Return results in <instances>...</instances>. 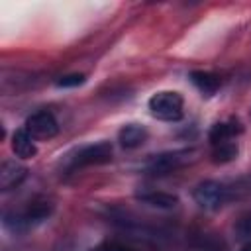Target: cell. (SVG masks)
I'll return each mask as SVG.
<instances>
[{
	"mask_svg": "<svg viewBox=\"0 0 251 251\" xmlns=\"http://www.w3.org/2000/svg\"><path fill=\"white\" fill-rule=\"evenodd\" d=\"M241 251H251V241H249V243H245V245L241 247Z\"/></svg>",
	"mask_w": 251,
	"mask_h": 251,
	"instance_id": "obj_16",
	"label": "cell"
},
{
	"mask_svg": "<svg viewBox=\"0 0 251 251\" xmlns=\"http://www.w3.org/2000/svg\"><path fill=\"white\" fill-rule=\"evenodd\" d=\"M82 82H84V75L75 73V75H65V76H61V78L57 80V86L69 88V86H80Z\"/></svg>",
	"mask_w": 251,
	"mask_h": 251,
	"instance_id": "obj_13",
	"label": "cell"
},
{
	"mask_svg": "<svg viewBox=\"0 0 251 251\" xmlns=\"http://www.w3.org/2000/svg\"><path fill=\"white\" fill-rule=\"evenodd\" d=\"M194 200L204 210H220L227 200V188L218 180H204L194 188Z\"/></svg>",
	"mask_w": 251,
	"mask_h": 251,
	"instance_id": "obj_2",
	"label": "cell"
},
{
	"mask_svg": "<svg viewBox=\"0 0 251 251\" xmlns=\"http://www.w3.org/2000/svg\"><path fill=\"white\" fill-rule=\"evenodd\" d=\"M192 151L188 149H180V151H167V153H161V155H155L149 159V163L145 165V171L149 175H169L176 169H180L182 165H186L192 157Z\"/></svg>",
	"mask_w": 251,
	"mask_h": 251,
	"instance_id": "obj_3",
	"label": "cell"
},
{
	"mask_svg": "<svg viewBox=\"0 0 251 251\" xmlns=\"http://www.w3.org/2000/svg\"><path fill=\"white\" fill-rule=\"evenodd\" d=\"M25 131L33 137V139H51L57 135L59 131V124L55 120V116L47 110L35 112L25 120Z\"/></svg>",
	"mask_w": 251,
	"mask_h": 251,
	"instance_id": "obj_5",
	"label": "cell"
},
{
	"mask_svg": "<svg viewBox=\"0 0 251 251\" xmlns=\"http://www.w3.org/2000/svg\"><path fill=\"white\" fill-rule=\"evenodd\" d=\"M190 82L206 96H212L218 92V88L222 86V80L218 75L214 73H206V71H192L190 73Z\"/></svg>",
	"mask_w": 251,
	"mask_h": 251,
	"instance_id": "obj_10",
	"label": "cell"
},
{
	"mask_svg": "<svg viewBox=\"0 0 251 251\" xmlns=\"http://www.w3.org/2000/svg\"><path fill=\"white\" fill-rule=\"evenodd\" d=\"M143 204H149L153 208H161V210H171L178 204V198L175 194H167V192H145L137 196Z\"/></svg>",
	"mask_w": 251,
	"mask_h": 251,
	"instance_id": "obj_11",
	"label": "cell"
},
{
	"mask_svg": "<svg viewBox=\"0 0 251 251\" xmlns=\"http://www.w3.org/2000/svg\"><path fill=\"white\" fill-rule=\"evenodd\" d=\"M12 151L20 159H31V157H35V153H37L35 139L25 131V127L14 131V135H12Z\"/></svg>",
	"mask_w": 251,
	"mask_h": 251,
	"instance_id": "obj_7",
	"label": "cell"
},
{
	"mask_svg": "<svg viewBox=\"0 0 251 251\" xmlns=\"http://www.w3.org/2000/svg\"><path fill=\"white\" fill-rule=\"evenodd\" d=\"M112 159V145L108 141H98L80 147L73 157H71V167H88V165H102Z\"/></svg>",
	"mask_w": 251,
	"mask_h": 251,
	"instance_id": "obj_4",
	"label": "cell"
},
{
	"mask_svg": "<svg viewBox=\"0 0 251 251\" xmlns=\"http://www.w3.org/2000/svg\"><path fill=\"white\" fill-rule=\"evenodd\" d=\"M243 127L239 126V122H218L210 127V133H208V139L212 145H218L222 141H229L233 139L237 133H241Z\"/></svg>",
	"mask_w": 251,
	"mask_h": 251,
	"instance_id": "obj_9",
	"label": "cell"
},
{
	"mask_svg": "<svg viewBox=\"0 0 251 251\" xmlns=\"http://www.w3.org/2000/svg\"><path fill=\"white\" fill-rule=\"evenodd\" d=\"M96 251H129V249H124V247H118V245H106V247H98Z\"/></svg>",
	"mask_w": 251,
	"mask_h": 251,
	"instance_id": "obj_15",
	"label": "cell"
},
{
	"mask_svg": "<svg viewBox=\"0 0 251 251\" xmlns=\"http://www.w3.org/2000/svg\"><path fill=\"white\" fill-rule=\"evenodd\" d=\"M25 175H27V169L24 165H20L16 161H10V159L4 161L2 167H0V188L4 192H8V190L20 186L22 180L25 178Z\"/></svg>",
	"mask_w": 251,
	"mask_h": 251,
	"instance_id": "obj_6",
	"label": "cell"
},
{
	"mask_svg": "<svg viewBox=\"0 0 251 251\" xmlns=\"http://www.w3.org/2000/svg\"><path fill=\"white\" fill-rule=\"evenodd\" d=\"M212 157H214L216 163H227V161H233V159L237 157V141L229 139V141H222V143L214 145Z\"/></svg>",
	"mask_w": 251,
	"mask_h": 251,
	"instance_id": "obj_12",
	"label": "cell"
},
{
	"mask_svg": "<svg viewBox=\"0 0 251 251\" xmlns=\"http://www.w3.org/2000/svg\"><path fill=\"white\" fill-rule=\"evenodd\" d=\"M235 231H237L239 237H251V214H247V216L237 220Z\"/></svg>",
	"mask_w": 251,
	"mask_h": 251,
	"instance_id": "obj_14",
	"label": "cell"
},
{
	"mask_svg": "<svg viewBox=\"0 0 251 251\" xmlns=\"http://www.w3.org/2000/svg\"><path fill=\"white\" fill-rule=\"evenodd\" d=\"M149 112L153 118L163 122H178L182 118L184 100L175 90H161L149 98Z\"/></svg>",
	"mask_w": 251,
	"mask_h": 251,
	"instance_id": "obj_1",
	"label": "cell"
},
{
	"mask_svg": "<svg viewBox=\"0 0 251 251\" xmlns=\"http://www.w3.org/2000/svg\"><path fill=\"white\" fill-rule=\"evenodd\" d=\"M147 139V129L139 124H127L120 129L118 133V141L122 147L126 149H133V147H139L143 141Z\"/></svg>",
	"mask_w": 251,
	"mask_h": 251,
	"instance_id": "obj_8",
	"label": "cell"
}]
</instances>
